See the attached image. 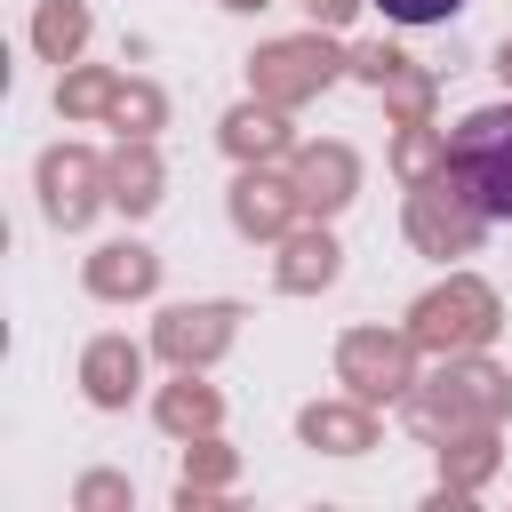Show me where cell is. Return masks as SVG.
<instances>
[{"label": "cell", "mask_w": 512, "mask_h": 512, "mask_svg": "<svg viewBox=\"0 0 512 512\" xmlns=\"http://www.w3.org/2000/svg\"><path fill=\"white\" fill-rule=\"evenodd\" d=\"M448 184L472 200V216L512 224V104H480L448 128Z\"/></svg>", "instance_id": "1"}, {"label": "cell", "mask_w": 512, "mask_h": 512, "mask_svg": "<svg viewBox=\"0 0 512 512\" xmlns=\"http://www.w3.org/2000/svg\"><path fill=\"white\" fill-rule=\"evenodd\" d=\"M376 16H392V24H448L464 0H368Z\"/></svg>", "instance_id": "2"}]
</instances>
